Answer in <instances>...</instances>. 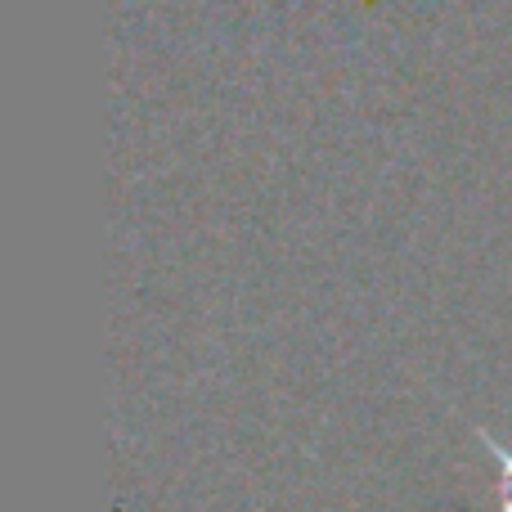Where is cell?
Returning <instances> with one entry per match:
<instances>
[{"instance_id":"obj_1","label":"cell","mask_w":512,"mask_h":512,"mask_svg":"<svg viewBox=\"0 0 512 512\" xmlns=\"http://www.w3.org/2000/svg\"><path fill=\"white\" fill-rule=\"evenodd\" d=\"M477 436H481V445H486V450H490V459L499 463V472H504V481L512 486V450H504V445H499L490 432H477Z\"/></svg>"},{"instance_id":"obj_2","label":"cell","mask_w":512,"mask_h":512,"mask_svg":"<svg viewBox=\"0 0 512 512\" xmlns=\"http://www.w3.org/2000/svg\"><path fill=\"white\" fill-rule=\"evenodd\" d=\"M499 495H504V504H499V512H512V486H504V481H499Z\"/></svg>"}]
</instances>
